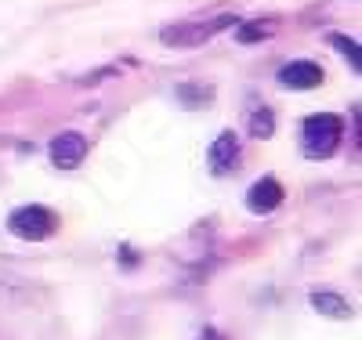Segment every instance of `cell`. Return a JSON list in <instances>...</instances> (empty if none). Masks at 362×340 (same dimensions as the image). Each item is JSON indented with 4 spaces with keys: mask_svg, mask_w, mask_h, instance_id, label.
<instances>
[{
    "mask_svg": "<svg viewBox=\"0 0 362 340\" xmlns=\"http://www.w3.org/2000/svg\"><path fill=\"white\" fill-rule=\"evenodd\" d=\"M272 134H276V116H272V109L268 105H254L250 109V138L264 141Z\"/></svg>",
    "mask_w": 362,
    "mask_h": 340,
    "instance_id": "obj_10",
    "label": "cell"
},
{
    "mask_svg": "<svg viewBox=\"0 0 362 340\" xmlns=\"http://www.w3.org/2000/svg\"><path fill=\"white\" fill-rule=\"evenodd\" d=\"M329 44H334L348 61H351V69H362V61H358V44L355 40H348V37H341V33H334V37H329Z\"/></svg>",
    "mask_w": 362,
    "mask_h": 340,
    "instance_id": "obj_12",
    "label": "cell"
},
{
    "mask_svg": "<svg viewBox=\"0 0 362 340\" xmlns=\"http://www.w3.org/2000/svg\"><path fill=\"white\" fill-rule=\"evenodd\" d=\"M308 304L315 307L319 315H326V319H351V304L341 297V293H329V290H315L312 297H308Z\"/></svg>",
    "mask_w": 362,
    "mask_h": 340,
    "instance_id": "obj_8",
    "label": "cell"
},
{
    "mask_svg": "<svg viewBox=\"0 0 362 340\" xmlns=\"http://www.w3.org/2000/svg\"><path fill=\"white\" fill-rule=\"evenodd\" d=\"M239 160H243V145H239L235 131H221V134L214 138V145H210V152H206L210 174L225 177V174H232V170L239 167Z\"/></svg>",
    "mask_w": 362,
    "mask_h": 340,
    "instance_id": "obj_4",
    "label": "cell"
},
{
    "mask_svg": "<svg viewBox=\"0 0 362 340\" xmlns=\"http://www.w3.org/2000/svg\"><path fill=\"white\" fill-rule=\"evenodd\" d=\"M8 228L18 235V239H29V242H40L47 239L54 228H58V218L47 210V206H37V203H29V206H18L11 218H8Z\"/></svg>",
    "mask_w": 362,
    "mask_h": 340,
    "instance_id": "obj_3",
    "label": "cell"
},
{
    "mask_svg": "<svg viewBox=\"0 0 362 340\" xmlns=\"http://www.w3.org/2000/svg\"><path fill=\"white\" fill-rule=\"evenodd\" d=\"M279 83L290 90H312L322 83V69L315 61H290V66L279 69Z\"/></svg>",
    "mask_w": 362,
    "mask_h": 340,
    "instance_id": "obj_6",
    "label": "cell"
},
{
    "mask_svg": "<svg viewBox=\"0 0 362 340\" xmlns=\"http://www.w3.org/2000/svg\"><path fill=\"white\" fill-rule=\"evenodd\" d=\"M279 203H283V184L276 177H261L247 192V210L250 213H272Z\"/></svg>",
    "mask_w": 362,
    "mask_h": 340,
    "instance_id": "obj_7",
    "label": "cell"
},
{
    "mask_svg": "<svg viewBox=\"0 0 362 340\" xmlns=\"http://www.w3.org/2000/svg\"><path fill=\"white\" fill-rule=\"evenodd\" d=\"M341 138H344V119L334 112H319L300 123V145H305L308 160H329L337 152Z\"/></svg>",
    "mask_w": 362,
    "mask_h": 340,
    "instance_id": "obj_1",
    "label": "cell"
},
{
    "mask_svg": "<svg viewBox=\"0 0 362 340\" xmlns=\"http://www.w3.org/2000/svg\"><path fill=\"white\" fill-rule=\"evenodd\" d=\"M228 25H239L235 15H218V18H206V22H181V25H167L160 33V44L167 47H199L206 44L214 33H221V29Z\"/></svg>",
    "mask_w": 362,
    "mask_h": 340,
    "instance_id": "obj_2",
    "label": "cell"
},
{
    "mask_svg": "<svg viewBox=\"0 0 362 340\" xmlns=\"http://www.w3.org/2000/svg\"><path fill=\"white\" fill-rule=\"evenodd\" d=\"M177 98H181V105H185V109H199V105H206L210 98H214V90L199 87V83H181L177 87Z\"/></svg>",
    "mask_w": 362,
    "mask_h": 340,
    "instance_id": "obj_11",
    "label": "cell"
},
{
    "mask_svg": "<svg viewBox=\"0 0 362 340\" xmlns=\"http://www.w3.org/2000/svg\"><path fill=\"white\" fill-rule=\"evenodd\" d=\"M83 156H87V138L76 131H66L51 141V163L58 170H76L83 163Z\"/></svg>",
    "mask_w": 362,
    "mask_h": 340,
    "instance_id": "obj_5",
    "label": "cell"
},
{
    "mask_svg": "<svg viewBox=\"0 0 362 340\" xmlns=\"http://www.w3.org/2000/svg\"><path fill=\"white\" fill-rule=\"evenodd\" d=\"M199 340H221V336H218L214 329H203V336H199Z\"/></svg>",
    "mask_w": 362,
    "mask_h": 340,
    "instance_id": "obj_13",
    "label": "cell"
},
{
    "mask_svg": "<svg viewBox=\"0 0 362 340\" xmlns=\"http://www.w3.org/2000/svg\"><path fill=\"white\" fill-rule=\"evenodd\" d=\"M276 33V18H254V22H243L235 29V40L239 44H254V40H264Z\"/></svg>",
    "mask_w": 362,
    "mask_h": 340,
    "instance_id": "obj_9",
    "label": "cell"
}]
</instances>
